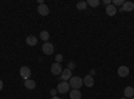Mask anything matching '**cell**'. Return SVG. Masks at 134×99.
<instances>
[{
	"mask_svg": "<svg viewBox=\"0 0 134 99\" xmlns=\"http://www.w3.org/2000/svg\"><path fill=\"white\" fill-rule=\"evenodd\" d=\"M105 11H106V15H107V16H114V15L117 14V11H118V9H117V7H114V5H113V3H111L110 5H107V7H106V9H105Z\"/></svg>",
	"mask_w": 134,
	"mask_h": 99,
	"instance_id": "cell-13",
	"label": "cell"
},
{
	"mask_svg": "<svg viewBox=\"0 0 134 99\" xmlns=\"http://www.w3.org/2000/svg\"><path fill=\"white\" fill-rule=\"evenodd\" d=\"M62 64L60 63H54V64H51V74L52 75H59L60 76V74H62Z\"/></svg>",
	"mask_w": 134,
	"mask_h": 99,
	"instance_id": "cell-5",
	"label": "cell"
},
{
	"mask_svg": "<svg viewBox=\"0 0 134 99\" xmlns=\"http://www.w3.org/2000/svg\"><path fill=\"white\" fill-rule=\"evenodd\" d=\"M26 43H27L30 47H35V46L38 44V38H36L35 35H30V36H27Z\"/></svg>",
	"mask_w": 134,
	"mask_h": 99,
	"instance_id": "cell-9",
	"label": "cell"
},
{
	"mask_svg": "<svg viewBox=\"0 0 134 99\" xmlns=\"http://www.w3.org/2000/svg\"><path fill=\"white\" fill-rule=\"evenodd\" d=\"M3 86H4V84H3V80H0V91L3 90Z\"/></svg>",
	"mask_w": 134,
	"mask_h": 99,
	"instance_id": "cell-24",
	"label": "cell"
},
{
	"mask_svg": "<svg viewBox=\"0 0 134 99\" xmlns=\"http://www.w3.org/2000/svg\"><path fill=\"white\" fill-rule=\"evenodd\" d=\"M24 87L28 89V90H34L36 87V83H35V80H32V79H27V80H24Z\"/></svg>",
	"mask_w": 134,
	"mask_h": 99,
	"instance_id": "cell-14",
	"label": "cell"
},
{
	"mask_svg": "<svg viewBox=\"0 0 134 99\" xmlns=\"http://www.w3.org/2000/svg\"><path fill=\"white\" fill-rule=\"evenodd\" d=\"M69 83H70V87L72 90H79L83 86V79L79 78V76H72V78L69 80Z\"/></svg>",
	"mask_w": 134,
	"mask_h": 99,
	"instance_id": "cell-1",
	"label": "cell"
},
{
	"mask_svg": "<svg viewBox=\"0 0 134 99\" xmlns=\"http://www.w3.org/2000/svg\"><path fill=\"white\" fill-rule=\"evenodd\" d=\"M62 60H63V55H60V54L55 55V63H60Z\"/></svg>",
	"mask_w": 134,
	"mask_h": 99,
	"instance_id": "cell-20",
	"label": "cell"
},
{
	"mask_svg": "<svg viewBox=\"0 0 134 99\" xmlns=\"http://www.w3.org/2000/svg\"><path fill=\"white\" fill-rule=\"evenodd\" d=\"M42 51L46 55H52L54 54V46L51 44V43L46 42V43H43V46H42Z\"/></svg>",
	"mask_w": 134,
	"mask_h": 99,
	"instance_id": "cell-3",
	"label": "cell"
},
{
	"mask_svg": "<svg viewBox=\"0 0 134 99\" xmlns=\"http://www.w3.org/2000/svg\"><path fill=\"white\" fill-rule=\"evenodd\" d=\"M67 68L72 71V70L75 68V63H74V62H69V64H67Z\"/></svg>",
	"mask_w": 134,
	"mask_h": 99,
	"instance_id": "cell-21",
	"label": "cell"
},
{
	"mask_svg": "<svg viewBox=\"0 0 134 99\" xmlns=\"http://www.w3.org/2000/svg\"><path fill=\"white\" fill-rule=\"evenodd\" d=\"M130 99H134V96H133V98H130Z\"/></svg>",
	"mask_w": 134,
	"mask_h": 99,
	"instance_id": "cell-28",
	"label": "cell"
},
{
	"mask_svg": "<svg viewBox=\"0 0 134 99\" xmlns=\"http://www.w3.org/2000/svg\"><path fill=\"white\" fill-rule=\"evenodd\" d=\"M83 86H86V87H93L94 86V78L91 75H86L83 78Z\"/></svg>",
	"mask_w": 134,
	"mask_h": 99,
	"instance_id": "cell-11",
	"label": "cell"
},
{
	"mask_svg": "<svg viewBox=\"0 0 134 99\" xmlns=\"http://www.w3.org/2000/svg\"><path fill=\"white\" fill-rule=\"evenodd\" d=\"M72 76H74V75H72V71L69 70V68H66V70H63L62 74H60V79H62L63 82H69Z\"/></svg>",
	"mask_w": 134,
	"mask_h": 99,
	"instance_id": "cell-4",
	"label": "cell"
},
{
	"mask_svg": "<svg viewBox=\"0 0 134 99\" xmlns=\"http://www.w3.org/2000/svg\"><path fill=\"white\" fill-rule=\"evenodd\" d=\"M57 91L59 94H67V92H70L71 91V87H70V83L69 82H60L58 86H57Z\"/></svg>",
	"mask_w": 134,
	"mask_h": 99,
	"instance_id": "cell-2",
	"label": "cell"
},
{
	"mask_svg": "<svg viewBox=\"0 0 134 99\" xmlns=\"http://www.w3.org/2000/svg\"><path fill=\"white\" fill-rule=\"evenodd\" d=\"M103 4H105L106 7H107V5H110V4H111V0H105V2H103Z\"/></svg>",
	"mask_w": 134,
	"mask_h": 99,
	"instance_id": "cell-23",
	"label": "cell"
},
{
	"mask_svg": "<svg viewBox=\"0 0 134 99\" xmlns=\"http://www.w3.org/2000/svg\"><path fill=\"white\" fill-rule=\"evenodd\" d=\"M111 3H113V5H114V7H117V5H121V7H122L125 2H124V0H113Z\"/></svg>",
	"mask_w": 134,
	"mask_h": 99,
	"instance_id": "cell-19",
	"label": "cell"
},
{
	"mask_svg": "<svg viewBox=\"0 0 134 99\" xmlns=\"http://www.w3.org/2000/svg\"><path fill=\"white\" fill-rule=\"evenodd\" d=\"M76 8L79 9V11H85L87 8V3L86 2H79V3L76 4Z\"/></svg>",
	"mask_w": 134,
	"mask_h": 99,
	"instance_id": "cell-18",
	"label": "cell"
},
{
	"mask_svg": "<svg viewBox=\"0 0 134 99\" xmlns=\"http://www.w3.org/2000/svg\"><path fill=\"white\" fill-rule=\"evenodd\" d=\"M118 75L121 76V78H126V76L129 75V67L127 66H121V67L118 68Z\"/></svg>",
	"mask_w": 134,
	"mask_h": 99,
	"instance_id": "cell-12",
	"label": "cell"
},
{
	"mask_svg": "<svg viewBox=\"0 0 134 99\" xmlns=\"http://www.w3.org/2000/svg\"><path fill=\"white\" fill-rule=\"evenodd\" d=\"M124 95H125V98H126V99L133 98V96H134V87H131V86L125 87V90H124Z\"/></svg>",
	"mask_w": 134,
	"mask_h": 99,
	"instance_id": "cell-10",
	"label": "cell"
},
{
	"mask_svg": "<svg viewBox=\"0 0 134 99\" xmlns=\"http://www.w3.org/2000/svg\"><path fill=\"white\" fill-rule=\"evenodd\" d=\"M121 99H126V98H125V96H124V98H121Z\"/></svg>",
	"mask_w": 134,
	"mask_h": 99,
	"instance_id": "cell-27",
	"label": "cell"
},
{
	"mask_svg": "<svg viewBox=\"0 0 134 99\" xmlns=\"http://www.w3.org/2000/svg\"><path fill=\"white\" fill-rule=\"evenodd\" d=\"M94 74H95V70H91V71H90V75H91V76H93V75H94Z\"/></svg>",
	"mask_w": 134,
	"mask_h": 99,
	"instance_id": "cell-25",
	"label": "cell"
},
{
	"mask_svg": "<svg viewBox=\"0 0 134 99\" xmlns=\"http://www.w3.org/2000/svg\"><path fill=\"white\" fill-rule=\"evenodd\" d=\"M20 76H21L24 80L30 79V76H31V70H30V67H27V66H23V67L20 68Z\"/></svg>",
	"mask_w": 134,
	"mask_h": 99,
	"instance_id": "cell-6",
	"label": "cell"
},
{
	"mask_svg": "<svg viewBox=\"0 0 134 99\" xmlns=\"http://www.w3.org/2000/svg\"><path fill=\"white\" fill-rule=\"evenodd\" d=\"M86 3H87V5H90V7H98L100 4L99 0H87Z\"/></svg>",
	"mask_w": 134,
	"mask_h": 99,
	"instance_id": "cell-17",
	"label": "cell"
},
{
	"mask_svg": "<svg viewBox=\"0 0 134 99\" xmlns=\"http://www.w3.org/2000/svg\"><path fill=\"white\" fill-rule=\"evenodd\" d=\"M40 39H42L44 43L48 42V39H50V32H48V31H46V30L42 31V32H40Z\"/></svg>",
	"mask_w": 134,
	"mask_h": 99,
	"instance_id": "cell-16",
	"label": "cell"
},
{
	"mask_svg": "<svg viewBox=\"0 0 134 99\" xmlns=\"http://www.w3.org/2000/svg\"><path fill=\"white\" fill-rule=\"evenodd\" d=\"M38 12H39V15H42V16H47V15L50 14V8H48L46 4H39V5H38Z\"/></svg>",
	"mask_w": 134,
	"mask_h": 99,
	"instance_id": "cell-8",
	"label": "cell"
},
{
	"mask_svg": "<svg viewBox=\"0 0 134 99\" xmlns=\"http://www.w3.org/2000/svg\"><path fill=\"white\" fill-rule=\"evenodd\" d=\"M69 94H70V98L71 99H81L82 98V94H81L79 90H71Z\"/></svg>",
	"mask_w": 134,
	"mask_h": 99,
	"instance_id": "cell-15",
	"label": "cell"
},
{
	"mask_svg": "<svg viewBox=\"0 0 134 99\" xmlns=\"http://www.w3.org/2000/svg\"><path fill=\"white\" fill-rule=\"evenodd\" d=\"M57 92H58V91H57V89H52V90L50 91V94H51L52 96H57Z\"/></svg>",
	"mask_w": 134,
	"mask_h": 99,
	"instance_id": "cell-22",
	"label": "cell"
},
{
	"mask_svg": "<svg viewBox=\"0 0 134 99\" xmlns=\"http://www.w3.org/2000/svg\"><path fill=\"white\" fill-rule=\"evenodd\" d=\"M51 99H60V98H59V96H52Z\"/></svg>",
	"mask_w": 134,
	"mask_h": 99,
	"instance_id": "cell-26",
	"label": "cell"
},
{
	"mask_svg": "<svg viewBox=\"0 0 134 99\" xmlns=\"http://www.w3.org/2000/svg\"><path fill=\"white\" fill-rule=\"evenodd\" d=\"M133 9H134V3L133 2H125L119 11L121 12H131Z\"/></svg>",
	"mask_w": 134,
	"mask_h": 99,
	"instance_id": "cell-7",
	"label": "cell"
}]
</instances>
